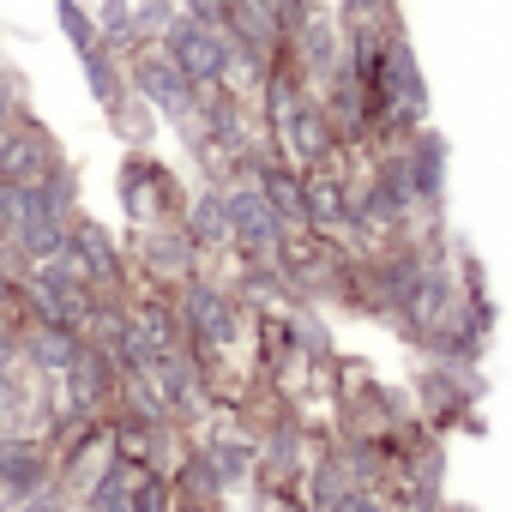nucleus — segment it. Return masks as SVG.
<instances>
[{"instance_id": "obj_2", "label": "nucleus", "mask_w": 512, "mask_h": 512, "mask_svg": "<svg viewBox=\"0 0 512 512\" xmlns=\"http://www.w3.org/2000/svg\"><path fill=\"white\" fill-rule=\"evenodd\" d=\"M229 211V229L247 241V247H278V211H272V199H260V193H241V199H229L223 205Z\"/></svg>"}, {"instance_id": "obj_15", "label": "nucleus", "mask_w": 512, "mask_h": 512, "mask_svg": "<svg viewBox=\"0 0 512 512\" xmlns=\"http://www.w3.org/2000/svg\"><path fill=\"white\" fill-rule=\"evenodd\" d=\"M344 512H374V506H368V500H350V506H344Z\"/></svg>"}, {"instance_id": "obj_6", "label": "nucleus", "mask_w": 512, "mask_h": 512, "mask_svg": "<svg viewBox=\"0 0 512 512\" xmlns=\"http://www.w3.org/2000/svg\"><path fill=\"white\" fill-rule=\"evenodd\" d=\"M79 260H85V272L97 278V284H109V278H121L115 272V253H109V241L91 229V223H79Z\"/></svg>"}, {"instance_id": "obj_5", "label": "nucleus", "mask_w": 512, "mask_h": 512, "mask_svg": "<svg viewBox=\"0 0 512 512\" xmlns=\"http://www.w3.org/2000/svg\"><path fill=\"white\" fill-rule=\"evenodd\" d=\"M0 482H7V488H37V482H43V464H37V452H31L25 440H7V446H0Z\"/></svg>"}, {"instance_id": "obj_13", "label": "nucleus", "mask_w": 512, "mask_h": 512, "mask_svg": "<svg viewBox=\"0 0 512 512\" xmlns=\"http://www.w3.org/2000/svg\"><path fill=\"white\" fill-rule=\"evenodd\" d=\"M37 356H43L49 368H67V362H73V344H67V338H37Z\"/></svg>"}, {"instance_id": "obj_4", "label": "nucleus", "mask_w": 512, "mask_h": 512, "mask_svg": "<svg viewBox=\"0 0 512 512\" xmlns=\"http://www.w3.org/2000/svg\"><path fill=\"white\" fill-rule=\"evenodd\" d=\"M139 91H145L157 109H181V103H187L181 67H163V61H145V67H139Z\"/></svg>"}, {"instance_id": "obj_3", "label": "nucleus", "mask_w": 512, "mask_h": 512, "mask_svg": "<svg viewBox=\"0 0 512 512\" xmlns=\"http://www.w3.org/2000/svg\"><path fill=\"white\" fill-rule=\"evenodd\" d=\"M49 175V151L43 139H0V187H37Z\"/></svg>"}, {"instance_id": "obj_11", "label": "nucleus", "mask_w": 512, "mask_h": 512, "mask_svg": "<svg viewBox=\"0 0 512 512\" xmlns=\"http://www.w3.org/2000/svg\"><path fill=\"white\" fill-rule=\"evenodd\" d=\"M127 512H169L163 482H157V476H133V488H127Z\"/></svg>"}, {"instance_id": "obj_7", "label": "nucleus", "mask_w": 512, "mask_h": 512, "mask_svg": "<svg viewBox=\"0 0 512 512\" xmlns=\"http://www.w3.org/2000/svg\"><path fill=\"white\" fill-rule=\"evenodd\" d=\"M302 211H314V223H344V199H338V187L332 181H314L308 193H302Z\"/></svg>"}, {"instance_id": "obj_12", "label": "nucleus", "mask_w": 512, "mask_h": 512, "mask_svg": "<svg viewBox=\"0 0 512 512\" xmlns=\"http://www.w3.org/2000/svg\"><path fill=\"white\" fill-rule=\"evenodd\" d=\"M266 193H272V211H302V187L290 181V175H266Z\"/></svg>"}, {"instance_id": "obj_1", "label": "nucleus", "mask_w": 512, "mask_h": 512, "mask_svg": "<svg viewBox=\"0 0 512 512\" xmlns=\"http://www.w3.org/2000/svg\"><path fill=\"white\" fill-rule=\"evenodd\" d=\"M169 55H175V67H181L187 85H193V79H217V73L229 67V49H223L217 31H205V25H181L175 43H169Z\"/></svg>"}, {"instance_id": "obj_14", "label": "nucleus", "mask_w": 512, "mask_h": 512, "mask_svg": "<svg viewBox=\"0 0 512 512\" xmlns=\"http://www.w3.org/2000/svg\"><path fill=\"white\" fill-rule=\"evenodd\" d=\"M103 25H109V31H115V37H121V31H127V7H121V0H109V13H103Z\"/></svg>"}, {"instance_id": "obj_10", "label": "nucleus", "mask_w": 512, "mask_h": 512, "mask_svg": "<svg viewBox=\"0 0 512 512\" xmlns=\"http://www.w3.org/2000/svg\"><path fill=\"white\" fill-rule=\"evenodd\" d=\"M193 314H199V332H205V338H229V308H223L217 296L199 290V296H193Z\"/></svg>"}, {"instance_id": "obj_9", "label": "nucleus", "mask_w": 512, "mask_h": 512, "mask_svg": "<svg viewBox=\"0 0 512 512\" xmlns=\"http://www.w3.org/2000/svg\"><path fill=\"white\" fill-rule=\"evenodd\" d=\"M193 235H199V241H223V235H229V211H223V199H199V211H193Z\"/></svg>"}, {"instance_id": "obj_8", "label": "nucleus", "mask_w": 512, "mask_h": 512, "mask_svg": "<svg viewBox=\"0 0 512 512\" xmlns=\"http://www.w3.org/2000/svg\"><path fill=\"white\" fill-rule=\"evenodd\" d=\"M55 13H61V31L73 37V49H79V55H91V49H97V31H91V19L73 7V0H55Z\"/></svg>"}]
</instances>
